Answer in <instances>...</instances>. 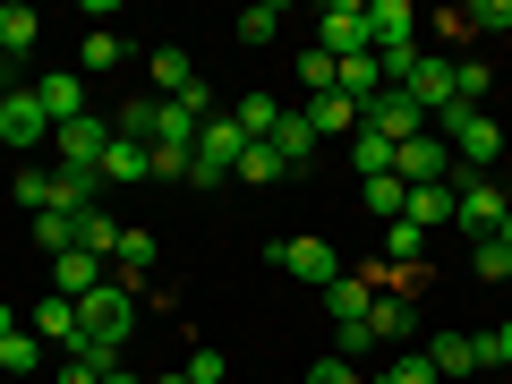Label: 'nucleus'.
I'll use <instances>...</instances> for the list:
<instances>
[{
	"label": "nucleus",
	"instance_id": "a18cd8bd",
	"mask_svg": "<svg viewBox=\"0 0 512 384\" xmlns=\"http://www.w3.org/2000/svg\"><path fill=\"white\" fill-rule=\"evenodd\" d=\"M308 384H359V367H350V359H316Z\"/></svg>",
	"mask_w": 512,
	"mask_h": 384
},
{
	"label": "nucleus",
	"instance_id": "20e7f679",
	"mask_svg": "<svg viewBox=\"0 0 512 384\" xmlns=\"http://www.w3.org/2000/svg\"><path fill=\"white\" fill-rule=\"evenodd\" d=\"M43 137H52V111H43V94L35 86H9L0 94V146H43Z\"/></svg>",
	"mask_w": 512,
	"mask_h": 384
},
{
	"label": "nucleus",
	"instance_id": "5701e85b",
	"mask_svg": "<svg viewBox=\"0 0 512 384\" xmlns=\"http://www.w3.org/2000/svg\"><path fill=\"white\" fill-rule=\"evenodd\" d=\"M35 35H43V18H35V9H26V0H0V60L35 52Z\"/></svg>",
	"mask_w": 512,
	"mask_h": 384
},
{
	"label": "nucleus",
	"instance_id": "a19ab883",
	"mask_svg": "<svg viewBox=\"0 0 512 384\" xmlns=\"http://www.w3.org/2000/svg\"><path fill=\"white\" fill-rule=\"evenodd\" d=\"M180 376H188V384H222V376H231V359H222V350H188Z\"/></svg>",
	"mask_w": 512,
	"mask_h": 384
},
{
	"label": "nucleus",
	"instance_id": "412c9836",
	"mask_svg": "<svg viewBox=\"0 0 512 384\" xmlns=\"http://www.w3.org/2000/svg\"><path fill=\"white\" fill-rule=\"evenodd\" d=\"M52 205L60 214H94L103 205V171H52Z\"/></svg>",
	"mask_w": 512,
	"mask_h": 384
},
{
	"label": "nucleus",
	"instance_id": "de8ad7c7",
	"mask_svg": "<svg viewBox=\"0 0 512 384\" xmlns=\"http://www.w3.org/2000/svg\"><path fill=\"white\" fill-rule=\"evenodd\" d=\"M9 333H26V316L9 308V299H0V342H9Z\"/></svg>",
	"mask_w": 512,
	"mask_h": 384
},
{
	"label": "nucleus",
	"instance_id": "1a4fd4ad",
	"mask_svg": "<svg viewBox=\"0 0 512 384\" xmlns=\"http://www.w3.org/2000/svg\"><path fill=\"white\" fill-rule=\"evenodd\" d=\"M402 103L419 111V120H427V111H453V60H444V52H419V69H410Z\"/></svg>",
	"mask_w": 512,
	"mask_h": 384
},
{
	"label": "nucleus",
	"instance_id": "4be33fe9",
	"mask_svg": "<svg viewBox=\"0 0 512 384\" xmlns=\"http://www.w3.org/2000/svg\"><path fill=\"white\" fill-rule=\"evenodd\" d=\"M402 222H419V231H453V180H436V188H410Z\"/></svg>",
	"mask_w": 512,
	"mask_h": 384
},
{
	"label": "nucleus",
	"instance_id": "6e6552de",
	"mask_svg": "<svg viewBox=\"0 0 512 384\" xmlns=\"http://www.w3.org/2000/svg\"><path fill=\"white\" fill-rule=\"evenodd\" d=\"M427 359H436V376H478V367H495V333H436Z\"/></svg>",
	"mask_w": 512,
	"mask_h": 384
},
{
	"label": "nucleus",
	"instance_id": "e433bc0d",
	"mask_svg": "<svg viewBox=\"0 0 512 384\" xmlns=\"http://www.w3.org/2000/svg\"><path fill=\"white\" fill-rule=\"evenodd\" d=\"M384 384H444V376H436V359H427V350H393Z\"/></svg>",
	"mask_w": 512,
	"mask_h": 384
},
{
	"label": "nucleus",
	"instance_id": "2eb2a0df",
	"mask_svg": "<svg viewBox=\"0 0 512 384\" xmlns=\"http://www.w3.org/2000/svg\"><path fill=\"white\" fill-rule=\"evenodd\" d=\"M35 94H43V111H52V128H69V120H86V111H94V94H86V77H77V69H52Z\"/></svg>",
	"mask_w": 512,
	"mask_h": 384
},
{
	"label": "nucleus",
	"instance_id": "39448f33",
	"mask_svg": "<svg viewBox=\"0 0 512 384\" xmlns=\"http://www.w3.org/2000/svg\"><path fill=\"white\" fill-rule=\"evenodd\" d=\"M512 214V197L495 180H461L453 188V231H470V239H495V222Z\"/></svg>",
	"mask_w": 512,
	"mask_h": 384
},
{
	"label": "nucleus",
	"instance_id": "37998d69",
	"mask_svg": "<svg viewBox=\"0 0 512 384\" xmlns=\"http://www.w3.org/2000/svg\"><path fill=\"white\" fill-rule=\"evenodd\" d=\"M333 69H342V60H333V52H308V60H299V86H316V94H333Z\"/></svg>",
	"mask_w": 512,
	"mask_h": 384
},
{
	"label": "nucleus",
	"instance_id": "423d86ee",
	"mask_svg": "<svg viewBox=\"0 0 512 384\" xmlns=\"http://www.w3.org/2000/svg\"><path fill=\"white\" fill-rule=\"evenodd\" d=\"M103 146H111V111H86V120L52 128V154H60V171H94V163H103Z\"/></svg>",
	"mask_w": 512,
	"mask_h": 384
},
{
	"label": "nucleus",
	"instance_id": "9d476101",
	"mask_svg": "<svg viewBox=\"0 0 512 384\" xmlns=\"http://www.w3.org/2000/svg\"><path fill=\"white\" fill-rule=\"evenodd\" d=\"M359 128H367V137H384V146H410V137H427V120L402 103V94H376V103H359Z\"/></svg>",
	"mask_w": 512,
	"mask_h": 384
},
{
	"label": "nucleus",
	"instance_id": "aec40b11",
	"mask_svg": "<svg viewBox=\"0 0 512 384\" xmlns=\"http://www.w3.org/2000/svg\"><path fill=\"white\" fill-rule=\"evenodd\" d=\"M154 128H163V94H128V103L111 111V137H137V146H154Z\"/></svg>",
	"mask_w": 512,
	"mask_h": 384
},
{
	"label": "nucleus",
	"instance_id": "f3484780",
	"mask_svg": "<svg viewBox=\"0 0 512 384\" xmlns=\"http://www.w3.org/2000/svg\"><path fill=\"white\" fill-rule=\"evenodd\" d=\"M299 120L316 128V146H333V137H359V103H342V94H308V103H299Z\"/></svg>",
	"mask_w": 512,
	"mask_h": 384
},
{
	"label": "nucleus",
	"instance_id": "f704fd0d",
	"mask_svg": "<svg viewBox=\"0 0 512 384\" xmlns=\"http://www.w3.org/2000/svg\"><path fill=\"white\" fill-rule=\"evenodd\" d=\"M154 86H163V103H171V94H188V86H197L188 52H171V43H163V52H154Z\"/></svg>",
	"mask_w": 512,
	"mask_h": 384
},
{
	"label": "nucleus",
	"instance_id": "4468645a",
	"mask_svg": "<svg viewBox=\"0 0 512 384\" xmlns=\"http://www.w3.org/2000/svg\"><path fill=\"white\" fill-rule=\"evenodd\" d=\"M94 171H103V188H137V180H154V146H137V137H111Z\"/></svg>",
	"mask_w": 512,
	"mask_h": 384
},
{
	"label": "nucleus",
	"instance_id": "473e14b6",
	"mask_svg": "<svg viewBox=\"0 0 512 384\" xmlns=\"http://www.w3.org/2000/svg\"><path fill=\"white\" fill-rule=\"evenodd\" d=\"M402 205H410V188L393 180V171H376V180H367V214H376V222H402Z\"/></svg>",
	"mask_w": 512,
	"mask_h": 384
},
{
	"label": "nucleus",
	"instance_id": "7c9ffc66",
	"mask_svg": "<svg viewBox=\"0 0 512 384\" xmlns=\"http://www.w3.org/2000/svg\"><path fill=\"white\" fill-rule=\"evenodd\" d=\"M120 52H128V43L111 35V26H94V35L77 43V77H94V69H120Z\"/></svg>",
	"mask_w": 512,
	"mask_h": 384
},
{
	"label": "nucleus",
	"instance_id": "09e8293b",
	"mask_svg": "<svg viewBox=\"0 0 512 384\" xmlns=\"http://www.w3.org/2000/svg\"><path fill=\"white\" fill-rule=\"evenodd\" d=\"M103 384H137V376H128V367H111V376H103Z\"/></svg>",
	"mask_w": 512,
	"mask_h": 384
},
{
	"label": "nucleus",
	"instance_id": "79ce46f5",
	"mask_svg": "<svg viewBox=\"0 0 512 384\" xmlns=\"http://www.w3.org/2000/svg\"><path fill=\"white\" fill-rule=\"evenodd\" d=\"M18 205L43 214V205H52V171H18Z\"/></svg>",
	"mask_w": 512,
	"mask_h": 384
},
{
	"label": "nucleus",
	"instance_id": "7ed1b4c3",
	"mask_svg": "<svg viewBox=\"0 0 512 384\" xmlns=\"http://www.w3.org/2000/svg\"><path fill=\"white\" fill-rule=\"evenodd\" d=\"M274 265H282L291 282H308V291H333V282H342V256H333V239H316V231L274 239Z\"/></svg>",
	"mask_w": 512,
	"mask_h": 384
},
{
	"label": "nucleus",
	"instance_id": "603ef678",
	"mask_svg": "<svg viewBox=\"0 0 512 384\" xmlns=\"http://www.w3.org/2000/svg\"><path fill=\"white\" fill-rule=\"evenodd\" d=\"M154 384H188V376H154Z\"/></svg>",
	"mask_w": 512,
	"mask_h": 384
},
{
	"label": "nucleus",
	"instance_id": "c756f323",
	"mask_svg": "<svg viewBox=\"0 0 512 384\" xmlns=\"http://www.w3.org/2000/svg\"><path fill=\"white\" fill-rule=\"evenodd\" d=\"M43 359H52V350H43L35 333H9V342H0V376H43Z\"/></svg>",
	"mask_w": 512,
	"mask_h": 384
},
{
	"label": "nucleus",
	"instance_id": "ddd939ff",
	"mask_svg": "<svg viewBox=\"0 0 512 384\" xmlns=\"http://www.w3.org/2000/svg\"><path fill=\"white\" fill-rule=\"evenodd\" d=\"M239 154H248L239 120H231V111H214V120L197 128V163H205V171H239Z\"/></svg>",
	"mask_w": 512,
	"mask_h": 384
},
{
	"label": "nucleus",
	"instance_id": "f8f14e48",
	"mask_svg": "<svg viewBox=\"0 0 512 384\" xmlns=\"http://www.w3.org/2000/svg\"><path fill=\"white\" fill-rule=\"evenodd\" d=\"M367 333H376V350H402L410 333H419V308H410L402 291H376V308H367Z\"/></svg>",
	"mask_w": 512,
	"mask_h": 384
},
{
	"label": "nucleus",
	"instance_id": "a878e982",
	"mask_svg": "<svg viewBox=\"0 0 512 384\" xmlns=\"http://www.w3.org/2000/svg\"><path fill=\"white\" fill-rule=\"evenodd\" d=\"M231 120H239V137H248V146H265V137L282 128V103H274V94H239Z\"/></svg>",
	"mask_w": 512,
	"mask_h": 384
},
{
	"label": "nucleus",
	"instance_id": "3c124183",
	"mask_svg": "<svg viewBox=\"0 0 512 384\" xmlns=\"http://www.w3.org/2000/svg\"><path fill=\"white\" fill-rule=\"evenodd\" d=\"M0 94H9V60H0Z\"/></svg>",
	"mask_w": 512,
	"mask_h": 384
},
{
	"label": "nucleus",
	"instance_id": "b1692460",
	"mask_svg": "<svg viewBox=\"0 0 512 384\" xmlns=\"http://www.w3.org/2000/svg\"><path fill=\"white\" fill-rule=\"evenodd\" d=\"M274 154H282V163H291V171H308V163H316V154H325V146H316V128L299 120V111H282V128H274Z\"/></svg>",
	"mask_w": 512,
	"mask_h": 384
},
{
	"label": "nucleus",
	"instance_id": "bb28decb",
	"mask_svg": "<svg viewBox=\"0 0 512 384\" xmlns=\"http://www.w3.org/2000/svg\"><path fill=\"white\" fill-rule=\"evenodd\" d=\"M231 180L274 188V180H291V163H282V154H274V137H265V146H248V154H239V171H231Z\"/></svg>",
	"mask_w": 512,
	"mask_h": 384
},
{
	"label": "nucleus",
	"instance_id": "8fccbe9b",
	"mask_svg": "<svg viewBox=\"0 0 512 384\" xmlns=\"http://www.w3.org/2000/svg\"><path fill=\"white\" fill-rule=\"evenodd\" d=\"M495 239H504V248H512V214H504V222H495Z\"/></svg>",
	"mask_w": 512,
	"mask_h": 384
},
{
	"label": "nucleus",
	"instance_id": "4c0bfd02",
	"mask_svg": "<svg viewBox=\"0 0 512 384\" xmlns=\"http://www.w3.org/2000/svg\"><path fill=\"white\" fill-rule=\"evenodd\" d=\"M461 26H470V35H504V26H512V0H470Z\"/></svg>",
	"mask_w": 512,
	"mask_h": 384
},
{
	"label": "nucleus",
	"instance_id": "58836bf2",
	"mask_svg": "<svg viewBox=\"0 0 512 384\" xmlns=\"http://www.w3.org/2000/svg\"><path fill=\"white\" fill-rule=\"evenodd\" d=\"M478 94H487V60H453V103L478 111Z\"/></svg>",
	"mask_w": 512,
	"mask_h": 384
},
{
	"label": "nucleus",
	"instance_id": "6ab92c4d",
	"mask_svg": "<svg viewBox=\"0 0 512 384\" xmlns=\"http://www.w3.org/2000/svg\"><path fill=\"white\" fill-rule=\"evenodd\" d=\"M367 308H376V282H367V274H342V282L325 291V316H333V325H367Z\"/></svg>",
	"mask_w": 512,
	"mask_h": 384
},
{
	"label": "nucleus",
	"instance_id": "72a5a7b5",
	"mask_svg": "<svg viewBox=\"0 0 512 384\" xmlns=\"http://www.w3.org/2000/svg\"><path fill=\"white\" fill-rule=\"evenodd\" d=\"M120 282H137V274H154V231H120Z\"/></svg>",
	"mask_w": 512,
	"mask_h": 384
},
{
	"label": "nucleus",
	"instance_id": "ea45409f",
	"mask_svg": "<svg viewBox=\"0 0 512 384\" xmlns=\"http://www.w3.org/2000/svg\"><path fill=\"white\" fill-rule=\"evenodd\" d=\"M350 163H359L367 180H376V171H393V146H384V137H367V128H359V137H350Z\"/></svg>",
	"mask_w": 512,
	"mask_h": 384
},
{
	"label": "nucleus",
	"instance_id": "cd10ccee",
	"mask_svg": "<svg viewBox=\"0 0 512 384\" xmlns=\"http://www.w3.org/2000/svg\"><path fill=\"white\" fill-rule=\"evenodd\" d=\"M35 248H43V256H69V248H77V214L43 205V214H35Z\"/></svg>",
	"mask_w": 512,
	"mask_h": 384
},
{
	"label": "nucleus",
	"instance_id": "c9c22d12",
	"mask_svg": "<svg viewBox=\"0 0 512 384\" xmlns=\"http://www.w3.org/2000/svg\"><path fill=\"white\" fill-rule=\"evenodd\" d=\"M470 274L478 282H512V248H504V239H478V248H470Z\"/></svg>",
	"mask_w": 512,
	"mask_h": 384
},
{
	"label": "nucleus",
	"instance_id": "9b49d317",
	"mask_svg": "<svg viewBox=\"0 0 512 384\" xmlns=\"http://www.w3.org/2000/svg\"><path fill=\"white\" fill-rule=\"evenodd\" d=\"M316 52H333V60L367 52V0H333V9H325V35H316Z\"/></svg>",
	"mask_w": 512,
	"mask_h": 384
},
{
	"label": "nucleus",
	"instance_id": "49530a36",
	"mask_svg": "<svg viewBox=\"0 0 512 384\" xmlns=\"http://www.w3.org/2000/svg\"><path fill=\"white\" fill-rule=\"evenodd\" d=\"M495 367H512V316L495 325Z\"/></svg>",
	"mask_w": 512,
	"mask_h": 384
},
{
	"label": "nucleus",
	"instance_id": "0eeeda50",
	"mask_svg": "<svg viewBox=\"0 0 512 384\" xmlns=\"http://www.w3.org/2000/svg\"><path fill=\"white\" fill-rule=\"evenodd\" d=\"M444 171H453V146H444L436 128H427V137H410V146H393V180H402V188H436Z\"/></svg>",
	"mask_w": 512,
	"mask_h": 384
},
{
	"label": "nucleus",
	"instance_id": "c85d7f7f",
	"mask_svg": "<svg viewBox=\"0 0 512 384\" xmlns=\"http://www.w3.org/2000/svg\"><path fill=\"white\" fill-rule=\"evenodd\" d=\"M419 256H427V231H419V222H384V265H402V274H410Z\"/></svg>",
	"mask_w": 512,
	"mask_h": 384
},
{
	"label": "nucleus",
	"instance_id": "2f4dec72",
	"mask_svg": "<svg viewBox=\"0 0 512 384\" xmlns=\"http://www.w3.org/2000/svg\"><path fill=\"white\" fill-rule=\"evenodd\" d=\"M274 35H282V0H256L248 18H239V43H248V52H265Z\"/></svg>",
	"mask_w": 512,
	"mask_h": 384
},
{
	"label": "nucleus",
	"instance_id": "393cba45",
	"mask_svg": "<svg viewBox=\"0 0 512 384\" xmlns=\"http://www.w3.org/2000/svg\"><path fill=\"white\" fill-rule=\"evenodd\" d=\"M120 231H128V222H120V214H103V205H94V214H77V248L103 256V265L120 256Z\"/></svg>",
	"mask_w": 512,
	"mask_h": 384
},
{
	"label": "nucleus",
	"instance_id": "f03ea898",
	"mask_svg": "<svg viewBox=\"0 0 512 384\" xmlns=\"http://www.w3.org/2000/svg\"><path fill=\"white\" fill-rule=\"evenodd\" d=\"M436 137L453 146V163H470V171H495V154H504V128L487 120V111H436Z\"/></svg>",
	"mask_w": 512,
	"mask_h": 384
},
{
	"label": "nucleus",
	"instance_id": "f257e3e1",
	"mask_svg": "<svg viewBox=\"0 0 512 384\" xmlns=\"http://www.w3.org/2000/svg\"><path fill=\"white\" fill-rule=\"evenodd\" d=\"M128 333H137V291L111 274V282H94V291L77 299V350H111V359H120Z\"/></svg>",
	"mask_w": 512,
	"mask_h": 384
},
{
	"label": "nucleus",
	"instance_id": "a211bd4d",
	"mask_svg": "<svg viewBox=\"0 0 512 384\" xmlns=\"http://www.w3.org/2000/svg\"><path fill=\"white\" fill-rule=\"evenodd\" d=\"M94 282H111V265H103V256H86V248L52 256V291H60V299H86Z\"/></svg>",
	"mask_w": 512,
	"mask_h": 384
},
{
	"label": "nucleus",
	"instance_id": "c03bdc74",
	"mask_svg": "<svg viewBox=\"0 0 512 384\" xmlns=\"http://www.w3.org/2000/svg\"><path fill=\"white\" fill-rule=\"evenodd\" d=\"M188 163H197L188 146H154V180H188Z\"/></svg>",
	"mask_w": 512,
	"mask_h": 384
},
{
	"label": "nucleus",
	"instance_id": "dca6fc26",
	"mask_svg": "<svg viewBox=\"0 0 512 384\" xmlns=\"http://www.w3.org/2000/svg\"><path fill=\"white\" fill-rule=\"evenodd\" d=\"M26 333H35L43 350H77V299H35V316H26Z\"/></svg>",
	"mask_w": 512,
	"mask_h": 384
}]
</instances>
